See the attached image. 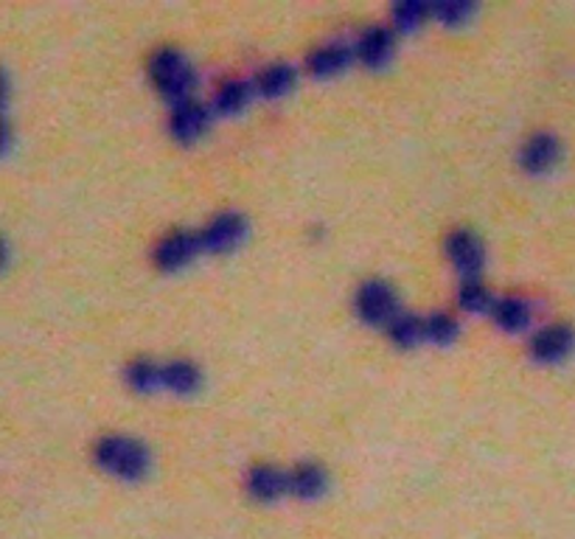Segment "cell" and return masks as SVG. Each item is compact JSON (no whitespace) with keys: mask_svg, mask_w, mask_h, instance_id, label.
<instances>
[{"mask_svg":"<svg viewBox=\"0 0 575 539\" xmlns=\"http://www.w3.org/2000/svg\"><path fill=\"white\" fill-rule=\"evenodd\" d=\"M93 460L107 475L121 480H137L149 472V450L130 435H105L93 447Z\"/></svg>","mask_w":575,"mask_h":539,"instance_id":"cell-1","label":"cell"},{"mask_svg":"<svg viewBox=\"0 0 575 539\" xmlns=\"http://www.w3.org/2000/svg\"><path fill=\"white\" fill-rule=\"evenodd\" d=\"M149 76L157 91H160V96L169 99L171 105L191 101L196 76L191 62L183 57V51H177V48H157L149 60Z\"/></svg>","mask_w":575,"mask_h":539,"instance_id":"cell-2","label":"cell"},{"mask_svg":"<svg viewBox=\"0 0 575 539\" xmlns=\"http://www.w3.org/2000/svg\"><path fill=\"white\" fill-rule=\"evenodd\" d=\"M357 312L362 321L373 323V326H391L402 315L399 296L387 282L371 278L357 290Z\"/></svg>","mask_w":575,"mask_h":539,"instance_id":"cell-3","label":"cell"},{"mask_svg":"<svg viewBox=\"0 0 575 539\" xmlns=\"http://www.w3.org/2000/svg\"><path fill=\"white\" fill-rule=\"evenodd\" d=\"M446 256L464 276V282H480V273L486 267V248L475 230H452L450 239H446Z\"/></svg>","mask_w":575,"mask_h":539,"instance_id":"cell-4","label":"cell"},{"mask_svg":"<svg viewBox=\"0 0 575 539\" xmlns=\"http://www.w3.org/2000/svg\"><path fill=\"white\" fill-rule=\"evenodd\" d=\"M203 250L200 230H171L169 237L155 244V264L160 270H180L194 262Z\"/></svg>","mask_w":575,"mask_h":539,"instance_id":"cell-5","label":"cell"},{"mask_svg":"<svg viewBox=\"0 0 575 539\" xmlns=\"http://www.w3.org/2000/svg\"><path fill=\"white\" fill-rule=\"evenodd\" d=\"M244 233H248V219H244L242 214H236V211H225V214L214 217L203 230H200L203 248L208 250V253L233 250L236 244L242 242Z\"/></svg>","mask_w":575,"mask_h":539,"instance_id":"cell-6","label":"cell"},{"mask_svg":"<svg viewBox=\"0 0 575 539\" xmlns=\"http://www.w3.org/2000/svg\"><path fill=\"white\" fill-rule=\"evenodd\" d=\"M562 158V144L553 132H534L519 149V166L528 175H548Z\"/></svg>","mask_w":575,"mask_h":539,"instance_id":"cell-7","label":"cell"},{"mask_svg":"<svg viewBox=\"0 0 575 539\" xmlns=\"http://www.w3.org/2000/svg\"><path fill=\"white\" fill-rule=\"evenodd\" d=\"M393 26H368L354 43V57L368 68H382L393 57Z\"/></svg>","mask_w":575,"mask_h":539,"instance_id":"cell-8","label":"cell"},{"mask_svg":"<svg viewBox=\"0 0 575 539\" xmlns=\"http://www.w3.org/2000/svg\"><path fill=\"white\" fill-rule=\"evenodd\" d=\"M575 349V332L564 323H550L530 337V355L539 362H559Z\"/></svg>","mask_w":575,"mask_h":539,"instance_id":"cell-9","label":"cell"},{"mask_svg":"<svg viewBox=\"0 0 575 539\" xmlns=\"http://www.w3.org/2000/svg\"><path fill=\"white\" fill-rule=\"evenodd\" d=\"M211 116H214V110L200 105V101H194V99L183 101V105H175L169 116V132L177 141L189 144V141H196L200 135H203L205 127H208V121H211Z\"/></svg>","mask_w":575,"mask_h":539,"instance_id":"cell-10","label":"cell"},{"mask_svg":"<svg viewBox=\"0 0 575 539\" xmlns=\"http://www.w3.org/2000/svg\"><path fill=\"white\" fill-rule=\"evenodd\" d=\"M248 492L259 503H273V500L289 494V472L269 464H259L248 472Z\"/></svg>","mask_w":575,"mask_h":539,"instance_id":"cell-11","label":"cell"},{"mask_svg":"<svg viewBox=\"0 0 575 539\" xmlns=\"http://www.w3.org/2000/svg\"><path fill=\"white\" fill-rule=\"evenodd\" d=\"M500 330L505 332H525L534 323V303L523 296H503L494 301L489 312Z\"/></svg>","mask_w":575,"mask_h":539,"instance_id":"cell-12","label":"cell"},{"mask_svg":"<svg viewBox=\"0 0 575 539\" xmlns=\"http://www.w3.org/2000/svg\"><path fill=\"white\" fill-rule=\"evenodd\" d=\"M328 489V472L314 464V460H303L298 467L289 469V494L301 500H314L321 498Z\"/></svg>","mask_w":575,"mask_h":539,"instance_id":"cell-13","label":"cell"},{"mask_svg":"<svg viewBox=\"0 0 575 539\" xmlns=\"http://www.w3.org/2000/svg\"><path fill=\"white\" fill-rule=\"evenodd\" d=\"M354 60V48L346 46V43H326V46L314 48L309 53L307 68L318 76H332V73H340L351 65Z\"/></svg>","mask_w":575,"mask_h":539,"instance_id":"cell-14","label":"cell"},{"mask_svg":"<svg viewBox=\"0 0 575 539\" xmlns=\"http://www.w3.org/2000/svg\"><path fill=\"white\" fill-rule=\"evenodd\" d=\"M255 96L253 82L244 80H230L225 85H219V91L214 93V101H211V110L219 112V116H236L239 110L248 107V101Z\"/></svg>","mask_w":575,"mask_h":539,"instance_id":"cell-15","label":"cell"},{"mask_svg":"<svg viewBox=\"0 0 575 539\" xmlns=\"http://www.w3.org/2000/svg\"><path fill=\"white\" fill-rule=\"evenodd\" d=\"M124 380L137 394H152V391H164V362L155 360H132L124 371Z\"/></svg>","mask_w":575,"mask_h":539,"instance_id":"cell-16","label":"cell"},{"mask_svg":"<svg viewBox=\"0 0 575 539\" xmlns=\"http://www.w3.org/2000/svg\"><path fill=\"white\" fill-rule=\"evenodd\" d=\"M255 93H262L267 99H278L284 93L295 87V68L287 62H273V65L262 68V73L253 80Z\"/></svg>","mask_w":575,"mask_h":539,"instance_id":"cell-17","label":"cell"},{"mask_svg":"<svg viewBox=\"0 0 575 539\" xmlns=\"http://www.w3.org/2000/svg\"><path fill=\"white\" fill-rule=\"evenodd\" d=\"M203 385V374L191 360H169L164 362V388L185 396L194 394Z\"/></svg>","mask_w":575,"mask_h":539,"instance_id":"cell-18","label":"cell"},{"mask_svg":"<svg viewBox=\"0 0 575 539\" xmlns=\"http://www.w3.org/2000/svg\"><path fill=\"white\" fill-rule=\"evenodd\" d=\"M387 335L396 346L402 349H410V346H419L424 343V318L412 315V312H402L396 321L387 326Z\"/></svg>","mask_w":575,"mask_h":539,"instance_id":"cell-19","label":"cell"},{"mask_svg":"<svg viewBox=\"0 0 575 539\" xmlns=\"http://www.w3.org/2000/svg\"><path fill=\"white\" fill-rule=\"evenodd\" d=\"M460 323L452 312H432L424 318V340L435 343V346H446L458 337Z\"/></svg>","mask_w":575,"mask_h":539,"instance_id":"cell-20","label":"cell"},{"mask_svg":"<svg viewBox=\"0 0 575 539\" xmlns=\"http://www.w3.org/2000/svg\"><path fill=\"white\" fill-rule=\"evenodd\" d=\"M427 17H430V7L416 3V0H402L391 12L393 32H412V28H419Z\"/></svg>","mask_w":575,"mask_h":539,"instance_id":"cell-21","label":"cell"},{"mask_svg":"<svg viewBox=\"0 0 575 539\" xmlns=\"http://www.w3.org/2000/svg\"><path fill=\"white\" fill-rule=\"evenodd\" d=\"M498 298L491 296L489 287H483L480 282H464L458 290V303L460 310L466 312H491Z\"/></svg>","mask_w":575,"mask_h":539,"instance_id":"cell-22","label":"cell"},{"mask_svg":"<svg viewBox=\"0 0 575 539\" xmlns=\"http://www.w3.org/2000/svg\"><path fill=\"white\" fill-rule=\"evenodd\" d=\"M475 14V7L471 3H435L430 7V17H435L444 26H460Z\"/></svg>","mask_w":575,"mask_h":539,"instance_id":"cell-23","label":"cell"}]
</instances>
